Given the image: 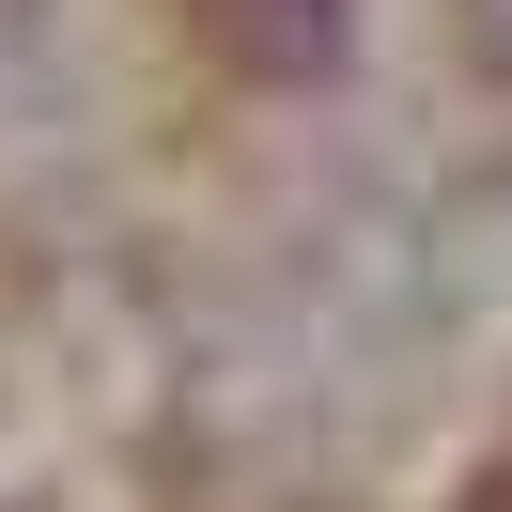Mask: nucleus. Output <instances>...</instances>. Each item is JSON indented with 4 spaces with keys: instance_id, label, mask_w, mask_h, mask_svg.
Returning <instances> with one entry per match:
<instances>
[{
    "instance_id": "nucleus-1",
    "label": "nucleus",
    "mask_w": 512,
    "mask_h": 512,
    "mask_svg": "<svg viewBox=\"0 0 512 512\" xmlns=\"http://www.w3.org/2000/svg\"><path fill=\"white\" fill-rule=\"evenodd\" d=\"M218 32H249L264 63H326V32H342V16H326V0H218Z\"/></svg>"
}]
</instances>
